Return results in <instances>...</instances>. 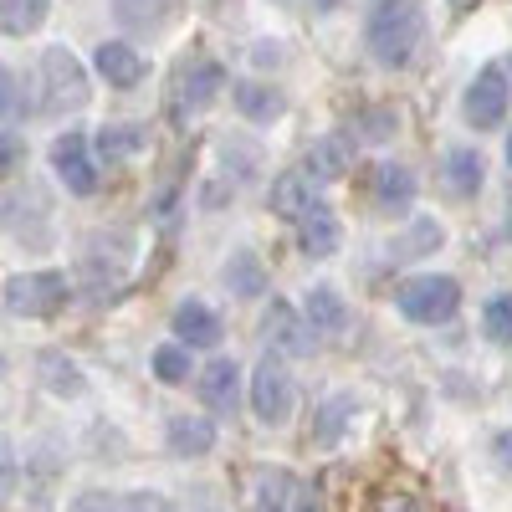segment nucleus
<instances>
[{
    "instance_id": "27",
    "label": "nucleus",
    "mask_w": 512,
    "mask_h": 512,
    "mask_svg": "<svg viewBox=\"0 0 512 512\" xmlns=\"http://www.w3.org/2000/svg\"><path fill=\"white\" fill-rule=\"evenodd\" d=\"M308 175H303V169H292V175H282L277 185H272V210H277V216L282 221H303V210L313 205L308 200Z\"/></svg>"
},
{
    "instance_id": "8",
    "label": "nucleus",
    "mask_w": 512,
    "mask_h": 512,
    "mask_svg": "<svg viewBox=\"0 0 512 512\" xmlns=\"http://www.w3.org/2000/svg\"><path fill=\"white\" fill-rule=\"evenodd\" d=\"M262 338H267V349H277V354H308L318 333L308 328V318L297 313L292 303L272 297V303H267V313H262Z\"/></svg>"
},
{
    "instance_id": "38",
    "label": "nucleus",
    "mask_w": 512,
    "mask_h": 512,
    "mask_svg": "<svg viewBox=\"0 0 512 512\" xmlns=\"http://www.w3.org/2000/svg\"><path fill=\"white\" fill-rule=\"evenodd\" d=\"M502 159H507V169H512V134H507V144H502Z\"/></svg>"
},
{
    "instance_id": "5",
    "label": "nucleus",
    "mask_w": 512,
    "mask_h": 512,
    "mask_svg": "<svg viewBox=\"0 0 512 512\" xmlns=\"http://www.w3.org/2000/svg\"><path fill=\"white\" fill-rule=\"evenodd\" d=\"M251 415L262 425H287L292 415V374L277 349H262V359L251 369Z\"/></svg>"
},
{
    "instance_id": "2",
    "label": "nucleus",
    "mask_w": 512,
    "mask_h": 512,
    "mask_svg": "<svg viewBox=\"0 0 512 512\" xmlns=\"http://www.w3.org/2000/svg\"><path fill=\"white\" fill-rule=\"evenodd\" d=\"M395 308H400L410 323H425V328H431V323H446V318L461 308V282L446 277V272H420V277L400 282Z\"/></svg>"
},
{
    "instance_id": "37",
    "label": "nucleus",
    "mask_w": 512,
    "mask_h": 512,
    "mask_svg": "<svg viewBox=\"0 0 512 512\" xmlns=\"http://www.w3.org/2000/svg\"><path fill=\"white\" fill-rule=\"evenodd\" d=\"M451 6H456V11H477V6H482V0H451Z\"/></svg>"
},
{
    "instance_id": "32",
    "label": "nucleus",
    "mask_w": 512,
    "mask_h": 512,
    "mask_svg": "<svg viewBox=\"0 0 512 512\" xmlns=\"http://www.w3.org/2000/svg\"><path fill=\"white\" fill-rule=\"evenodd\" d=\"M67 512H128V492H82Z\"/></svg>"
},
{
    "instance_id": "28",
    "label": "nucleus",
    "mask_w": 512,
    "mask_h": 512,
    "mask_svg": "<svg viewBox=\"0 0 512 512\" xmlns=\"http://www.w3.org/2000/svg\"><path fill=\"white\" fill-rule=\"evenodd\" d=\"M149 369H154V379L159 384H185L190 379V344H180V338H175V344H159L154 354H149Z\"/></svg>"
},
{
    "instance_id": "17",
    "label": "nucleus",
    "mask_w": 512,
    "mask_h": 512,
    "mask_svg": "<svg viewBox=\"0 0 512 512\" xmlns=\"http://www.w3.org/2000/svg\"><path fill=\"white\" fill-rule=\"evenodd\" d=\"M36 379L47 384V395H57V400H82L88 395V374H82L67 354H57V349L36 354Z\"/></svg>"
},
{
    "instance_id": "31",
    "label": "nucleus",
    "mask_w": 512,
    "mask_h": 512,
    "mask_svg": "<svg viewBox=\"0 0 512 512\" xmlns=\"http://www.w3.org/2000/svg\"><path fill=\"white\" fill-rule=\"evenodd\" d=\"M395 128H400L395 108H369V113H364V128H359V139L384 144V139H395Z\"/></svg>"
},
{
    "instance_id": "10",
    "label": "nucleus",
    "mask_w": 512,
    "mask_h": 512,
    "mask_svg": "<svg viewBox=\"0 0 512 512\" xmlns=\"http://www.w3.org/2000/svg\"><path fill=\"white\" fill-rule=\"evenodd\" d=\"M369 190H374V205L384 210V216H400V210L415 205V169H410V164H395V159H384V164H374Z\"/></svg>"
},
{
    "instance_id": "1",
    "label": "nucleus",
    "mask_w": 512,
    "mask_h": 512,
    "mask_svg": "<svg viewBox=\"0 0 512 512\" xmlns=\"http://www.w3.org/2000/svg\"><path fill=\"white\" fill-rule=\"evenodd\" d=\"M425 36V11L420 0H374L364 16V47L379 67H405Z\"/></svg>"
},
{
    "instance_id": "18",
    "label": "nucleus",
    "mask_w": 512,
    "mask_h": 512,
    "mask_svg": "<svg viewBox=\"0 0 512 512\" xmlns=\"http://www.w3.org/2000/svg\"><path fill=\"white\" fill-rule=\"evenodd\" d=\"M164 446L175 456H205V451H216V425L205 415H169L164 420Z\"/></svg>"
},
{
    "instance_id": "30",
    "label": "nucleus",
    "mask_w": 512,
    "mask_h": 512,
    "mask_svg": "<svg viewBox=\"0 0 512 512\" xmlns=\"http://www.w3.org/2000/svg\"><path fill=\"white\" fill-rule=\"evenodd\" d=\"M0 113H6V128H16L26 118V93L16 72H0Z\"/></svg>"
},
{
    "instance_id": "20",
    "label": "nucleus",
    "mask_w": 512,
    "mask_h": 512,
    "mask_svg": "<svg viewBox=\"0 0 512 512\" xmlns=\"http://www.w3.org/2000/svg\"><path fill=\"white\" fill-rule=\"evenodd\" d=\"M236 113L246 123H277L287 113V93L277 82H236Z\"/></svg>"
},
{
    "instance_id": "7",
    "label": "nucleus",
    "mask_w": 512,
    "mask_h": 512,
    "mask_svg": "<svg viewBox=\"0 0 512 512\" xmlns=\"http://www.w3.org/2000/svg\"><path fill=\"white\" fill-rule=\"evenodd\" d=\"M507 67L502 62H487L472 82H466V98H461V113H466V123L472 128H497L502 118H507Z\"/></svg>"
},
{
    "instance_id": "19",
    "label": "nucleus",
    "mask_w": 512,
    "mask_h": 512,
    "mask_svg": "<svg viewBox=\"0 0 512 512\" xmlns=\"http://www.w3.org/2000/svg\"><path fill=\"white\" fill-rule=\"evenodd\" d=\"M144 144H149L144 123H103L93 139V154H98V164H123V159L144 154Z\"/></svg>"
},
{
    "instance_id": "3",
    "label": "nucleus",
    "mask_w": 512,
    "mask_h": 512,
    "mask_svg": "<svg viewBox=\"0 0 512 512\" xmlns=\"http://www.w3.org/2000/svg\"><path fill=\"white\" fill-rule=\"evenodd\" d=\"M36 67H41V93H47V113H77V108H88V98H93L88 72H82V62H77L67 47H47Z\"/></svg>"
},
{
    "instance_id": "4",
    "label": "nucleus",
    "mask_w": 512,
    "mask_h": 512,
    "mask_svg": "<svg viewBox=\"0 0 512 512\" xmlns=\"http://www.w3.org/2000/svg\"><path fill=\"white\" fill-rule=\"evenodd\" d=\"M72 297L62 272H16L6 277V313L11 318H52Z\"/></svg>"
},
{
    "instance_id": "11",
    "label": "nucleus",
    "mask_w": 512,
    "mask_h": 512,
    "mask_svg": "<svg viewBox=\"0 0 512 512\" xmlns=\"http://www.w3.org/2000/svg\"><path fill=\"white\" fill-rule=\"evenodd\" d=\"M221 82H226V67L221 62H195V67H180V93H175V113H200L216 103L221 93Z\"/></svg>"
},
{
    "instance_id": "29",
    "label": "nucleus",
    "mask_w": 512,
    "mask_h": 512,
    "mask_svg": "<svg viewBox=\"0 0 512 512\" xmlns=\"http://www.w3.org/2000/svg\"><path fill=\"white\" fill-rule=\"evenodd\" d=\"M482 328H487L492 344H512V292L487 297V308H482Z\"/></svg>"
},
{
    "instance_id": "36",
    "label": "nucleus",
    "mask_w": 512,
    "mask_h": 512,
    "mask_svg": "<svg viewBox=\"0 0 512 512\" xmlns=\"http://www.w3.org/2000/svg\"><path fill=\"white\" fill-rule=\"evenodd\" d=\"M379 512H415V507H410V502H405V497H390V502H384V507H379Z\"/></svg>"
},
{
    "instance_id": "15",
    "label": "nucleus",
    "mask_w": 512,
    "mask_h": 512,
    "mask_svg": "<svg viewBox=\"0 0 512 512\" xmlns=\"http://www.w3.org/2000/svg\"><path fill=\"white\" fill-rule=\"evenodd\" d=\"M169 328H175V338L190 344V349H216L221 344V318L210 313L200 297H185V303L175 308V318H169Z\"/></svg>"
},
{
    "instance_id": "35",
    "label": "nucleus",
    "mask_w": 512,
    "mask_h": 512,
    "mask_svg": "<svg viewBox=\"0 0 512 512\" xmlns=\"http://www.w3.org/2000/svg\"><path fill=\"white\" fill-rule=\"evenodd\" d=\"M6 492H16V451L6 446Z\"/></svg>"
},
{
    "instance_id": "25",
    "label": "nucleus",
    "mask_w": 512,
    "mask_h": 512,
    "mask_svg": "<svg viewBox=\"0 0 512 512\" xmlns=\"http://www.w3.org/2000/svg\"><path fill=\"white\" fill-rule=\"evenodd\" d=\"M354 395H328L323 405H318V420H313V441L318 446H333L338 436L349 431V420H354Z\"/></svg>"
},
{
    "instance_id": "39",
    "label": "nucleus",
    "mask_w": 512,
    "mask_h": 512,
    "mask_svg": "<svg viewBox=\"0 0 512 512\" xmlns=\"http://www.w3.org/2000/svg\"><path fill=\"white\" fill-rule=\"evenodd\" d=\"M313 6H318V11H333V6H338V0H313Z\"/></svg>"
},
{
    "instance_id": "26",
    "label": "nucleus",
    "mask_w": 512,
    "mask_h": 512,
    "mask_svg": "<svg viewBox=\"0 0 512 512\" xmlns=\"http://www.w3.org/2000/svg\"><path fill=\"white\" fill-rule=\"evenodd\" d=\"M47 11H52V0H0V31L6 36H31V31H41Z\"/></svg>"
},
{
    "instance_id": "9",
    "label": "nucleus",
    "mask_w": 512,
    "mask_h": 512,
    "mask_svg": "<svg viewBox=\"0 0 512 512\" xmlns=\"http://www.w3.org/2000/svg\"><path fill=\"white\" fill-rule=\"evenodd\" d=\"M297 246H303V256H313V262H323V256H333L338 246H344V221H338V210L328 200H313L303 210V221H297Z\"/></svg>"
},
{
    "instance_id": "13",
    "label": "nucleus",
    "mask_w": 512,
    "mask_h": 512,
    "mask_svg": "<svg viewBox=\"0 0 512 512\" xmlns=\"http://www.w3.org/2000/svg\"><path fill=\"white\" fill-rule=\"evenodd\" d=\"M349 164H354V139H349V134H323V139L303 154V175H308L313 185H333Z\"/></svg>"
},
{
    "instance_id": "33",
    "label": "nucleus",
    "mask_w": 512,
    "mask_h": 512,
    "mask_svg": "<svg viewBox=\"0 0 512 512\" xmlns=\"http://www.w3.org/2000/svg\"><path fill=\"white\" fill-rule=\"evenodd\" d=\"M492 461L502 466V472H512V431H497L492 436Z\"/></svg>"
},
{
    "instance_id": "12",
    "label": "nucleus",
    "mask_w": 512,
    "mask_h": 512,
    "mask_svg": "<svg viewBox=\"0 0 512 512\" xmlns=\"http://www.w3.org/2000/svg\"><path fill=\"white\" fill-rule=\"evenodd\" d=\"M93 67H98V77L108 82V88H139L144 82V57L128 47V41H98V52H93Z\"/></svg>"
},
{
    "instance_id": "21",
    "label": "nucleus",
    "mask_w": 512,
    "mask_h": 512,
    "mask_svg": "<svg viewBox=\"0 0 512 512\" xmlns=\"http://www.w3.org/2000/svg\"><path fill=\"white\" fill-rule=\"evenodd\" d=\"M441 175H446V190H451L456 200H472V195H482V185H487V159H482L477 149H451L446 164H441Z\"/></svg>"
},
{
    "instance_id": "40",
    "label": "nucleus",
    "mask_w": 512,
    "mask_h": 512,
    "mask_svg": "<svg viewBox=\"0 0 512 512\" xmlns=\"http://www.w3.org/2000/svg\"><path fill=\"white\" fill-rule=\"evenodd\" d=\"M282 6H287V0H282Z\"/></svg>"
},
{
    "instance_id": "24",
    "label": "nucleus",
    "mask_w": 512,
    "mask_h": 512,
    "mask_svg": "<svg viewBox=\"0 0 512 512\" xmlns=\"http://www.w3.org/2000/svg\"><path fill=\"white\" fill-rule=\"evenodd\" d=\"M292 477L282 472V466H262L251 482V512H287L292 507Z\"/></svg>"
},
{
    "instance_id": "34",
    "label": "nucleus",
    "mask_w": 512,
    "mask_h": 512,
    "mask_svg": "<svg viewBox=\"0 0 512 512\" xmlns=\"http://www.w3.org/2000/svg\"><path fill=\"white\" fill-rule=\"evenodd\" d=\"M292 512H323V497H318L313 487H297V497H292Z\"/></svg>"
},
{
    "instance_id": "14",
    "label": "nucleus",
    "mask_w": 512,
    "mask_h": 512,
    "mask_svg": "<svg viewBox=\"0 0 512 512\" xmlns=\"http://www.w3.org/2000/svg\"><path fill=\"white\" fill-rule=\"evenodd\" d=\"M303 318H308V328L323 333V338L344 333V328H349V303H344V292L328 287V282H313L308 297H303Z\"/></svg>"
},
{
    "instance_id": "16",
    "label": "nucleus",
    "mask_w": 512,
    "mask_h": 512,
    "mask_svg": "<svg viewBox=\"0 0 512 512\" xmlns=\"http://www.w3.org/2000/svg\"><path fill=\"white\" fill-rule=\"evenodd\" d=\"M200 400H205V410L231 415L236 400H241V364H236V359L205 364V369H200Z\"/></svg>"
},
{
    "instance_id": "23",
    "label": "nucleus",
    "mask_w": 512,
    "mask_h": 512,
    "mask_svg": "<svg viewBox=\"0 0 512 512\" xmlns=\"http://www.w3.org/2000/svg\"><path fill=\"white\" fill-rule=\"evenodd\" d=\"M221 282H226L236 297H256V292H267V267H262V256H256L251 246L231 251L226 262H221Z\"/></svg>"
},
{
    "instance_id": "6",
    "label": "nucleus",
    "mask_w": 512,
    "mask_h": 512,
    "mask_svg": "<svg viewBox=\"0 0 512 512\" xmlns=\"http://www.w3.org/2000/svg\"><path fill=\"white\" fill-rule=\"evenodd\" d=\"M47 159H52V175H57L72 195H93V190H98V154H93V144L82 139L77 128H67V134L52 139Z\"/></svg>"
},
{
    "instance_id": "22",
    "label": "nucleus",
    "mask_w": 512,
    "mask_h": 512,
    "mask_svg": "<svg viewBox=\"0 0 512 512\" xmlns=\"http://www.w3.org/2000/svg\"><path fill=\"white\" fill-rule=\"evenodd\" d=\"M441 241H446V226H441L436 216H415V221L390 241V256H395V262H415V256L441 251Z\"/></svg>"
}]
</instances>
